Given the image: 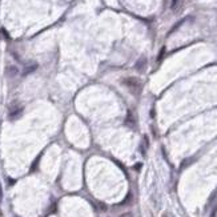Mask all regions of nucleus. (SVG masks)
<instances>
[{"label": "nucleus", "instance_id": "obj_2", "mask_svg": "<svg viewBox=\"0 0 217 217\" xmlns=\"http://www.w3.org/2000/svg\"><path fill=\"white\" fill-rule=\"evenodd\" d=\"M21 112H23V109H21V108L13 109V111H11V112H9V119H11V120H15V119H17V117L21 116Z\"/></svg>", "mask_w": 217, "mask_h": 217}, {"label": "nucleus", "instance_id": "obj_4", "mask_svg": "<svg viewBox=\"0 0 217 217\" xmlns=\"http://www.w3.org/2000/svg\"><path fill=\"white\" fill-rule=\"evenodd\" d=\"M37 68V65L36 64H32V65H28L25 69H24V72H23V75H28V73H31V72H33V71Z\"/></svg>", "mask_w": 217, "mask_h": 217}, {"label": "nucleus", "instance_id": "obj_6", "mask_svg": "<svg viewBox=\"0 0 217 217\" xmlns=\"http://www.w3.org/2000/svg\"><path fill=\"white\" fill-rule=\"evenodd\" d=\"M15 217H19V216H15Z\"/></svg>", "mask_w": 217, "mask_h": 217}, {"label": "nucleus", "instance_id": "obj_5", "mask_svg": "<svg viewBox=\"0 0 217 217\" xmlns=\"http://www.w3.org/2000/svg\"><path fill=\"white\" fill-rule=\"evenodd\" d=\"M3 200V188H1V184H0V201Z\"/></svg>", "mask_w": 217, "mask_h": 217}, {"label": "nucleus", "instance_id": "obj_1", "mask_svg": "<svg viewBox=\"0 0 217 217\" xmlns=\"http://www.w3.org/2000/svg\"><path fill=\"white\" fill-rule=\"evenodd\" d=\"M123 84L128 87V88L132 91V93H137L140 91V88H141V84H140V81L137 80V79H135V77L125 79V80H123Z\"/></svg>", "mask_w": 217, "mask_h": 217}, {"label": "nucleus", "instance_id": "obj_3", "mask_svg": "<svg viewBox=\"0 0 217 217\" xmlns=\"http://www.w3.org/2000/svg\"><path fill=\"white\" fill-rule=\"evenodd\" d=\"M5 75H7L8 77H13L17 75V68L16 67H8L7 71H5Z\"/></svg>", "mask_w": 217, "mask_h": 217}]
</instances>
